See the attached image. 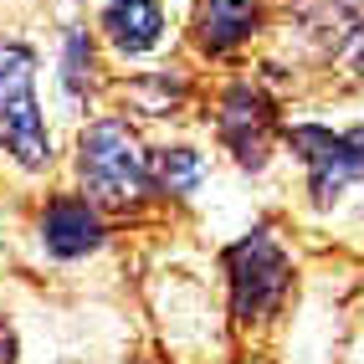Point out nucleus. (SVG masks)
Masks as SVG:
<instances>
[{
  "label": "nucleus",
  "instance_id": "1",
  "mask_svg": "<svg viewBox=\"0 0 364 364\" xmlns=\"http://www.w3.org/2000/svg\"><path fill=\"white\" fill-rule=\"evenodd\" d=\"M77 175L98 205H134L149 190V159H144L129 124L98 118L77 139Z\"/></svg>",
  "mask_w": 364,
  "mask_h": 364
},
{
  "label": "nucleus",
  "instance_id": "2",
  "mask_svg": "<svg viewBox=\"0 0 364 364\" xmlns=\"http://www.w3.org/2000/svg\"><path fill=\"white\" fill-rule=\"evenodd\" d=\"M0 144L26 169L52 164V134L36 108V57L16 41H0Z\"/></svg>",
  "mask_w": 364,
  "mask_h": 364
},
{
  "label": "nucleus",
  "instance_id": "3",
  "mask_svg": "<svg viewBox=\"0 0 364 364\" xmlns=\"http://www.w3.org/2000/svg\"><path fill=\"white\" fill-rule=\"evenodd\" d=\"M226 267H231V298H236V318H267L282 293H287V277H293V267H287L282 247L267 231H252L247 241H236L226 252Z\"/></svg>",
  "mask_w": 364,
  "mask_h": 364
},
{
  "label": "nucleus",
  "instance_id": "4",
  "mask_svg": "<svg viewBox=\"0 0 364 364\" xmlns=\"http://www.w3.org/2000/svg\"><path fill=\"white\" fill-rule=\"evenodd\" d=\"M293 144L303 149L308 190H313V200H318V205H328L344 185L364 180V129H349V134L293 129Z\"/></svg>",
  "mask_w": 364,
  "mask_h": 364
},
{
  "label": "nucleus",
  "instance_id": "5",
  "mask_svg": "<svg viewBox=\"0 0 364 364\" xmlns=\"http://www.w3.org/2000/svg\"><path fill=\"white\" fill-rule=\"evenodd\" d=\"M41 241H46L52 257H87V252H98V241H103V221L87 200L62 196L41 215Z\"/></svg>",
  "mask_w": 364,
  "mask_h": 364
},
{
  "label": "nucleus",
  "instance_id": "6",
  "mask_svg": "<svg viewBox=\"0 0 364 364\" xmlns=\"http://www.w3.org/2000/svg\"><path fill=\"white\" fill-rule=\"evenodd\" d=\"M103 31L124 57L154 52L164 36V6L159 0H108L103 6Z\"/></svg>",
  "mask_w": 364,
  "mask_h": 364
},
{
  "label": "nucleus",
  "instance_id": "7",
  "mask_svg": "<svg viewBox=\"0 0 364 364\" xmlns=\"http://www.w3.org/2000/svg\"><path fill=\"white\" fill-rule=\"evenodd\" d=\"M267 129H272L267 103L252 87H236L226 98V113H221V134H226V144L236 149L241 164H262L267 159Z\"/></svg>",
  "mask_w": 364,
  "mask_h": 364
},
{
  "label": "nucleus",
  "instance_id": "8",
  "mask_svg": "<svg viewBox=\"0 0 364 364\" xmlns=\"http://www.w3.org/2000/svg\"><path fill=\"white\" fill-rule=\"evenodd\" d=\"M257 16H262L257 0H205L200 16H196L200 46L205 52H231L236 41H247L257 31Z\"/></svg>",
  "mask_w": 364,
  "mask_h": 364
},
{
  "label": "nucleus",
  "instance_id": "9",
  "mask_svg": "<svg viewBox=\"0 0 364 364\" xmlns=\"http://www.w3.org/2000/svg\"><path fill=\"white\" fill-rule=\"evenodd\" d=\"M200 175H205V164H200L196 149H169V154H159V185L169 190V196H190V190L200 185Z\"/></svg>",
  "mask_w": 364,
  "mask_h": 364
},
{
  "label": "nucleus",
  "instance_id": "10",
  "mask_svg": "<svg viewBox=\"0 0 364 364\" xmlns=\"http://www.w3.org/2000/svg\"><path fill=\"white\" fill-rule=\"evenodd\" d=\"M82 67H92V52H87L82 31H72V36H67V87H72V92H77V87H82V77H87Z\"/></svg>",
  "mask_w": 364,
  "mask_h": 364
}]
</instances>
